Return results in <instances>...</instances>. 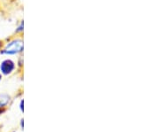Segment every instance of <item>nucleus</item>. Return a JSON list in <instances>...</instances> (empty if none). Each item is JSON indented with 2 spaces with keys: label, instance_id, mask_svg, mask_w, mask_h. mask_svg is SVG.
Wrapping results in <instances>:
<instances>
[{
  "label": "nucleus",
  "instance_id": "obj_1",
  "mask_svg": "<svg viewBox=\"0 0 159 132\" xmlns=\"http://www.w3.org/2000/svg\"><path fill=\"white\" fill-rule=\"evenodd\" d=\"M24 52V39L22 35H13L6 41L3 49L0 51L2 56H19Z\"/></svg>",
  "mask_w": 159,
  "mask_h": 132
},
{
  "label": "nucleus",
  "instance_id": "obj_2",
  "mask_svg": "<svg viewBox=\"0 0 159 132\" xmlns=\"http://www.w3.org/2000/svg\"><path fill=\"white\" fill-rule=\"evenodd\" d=\"M17 68L16 62L11 59V58H6L4 59L0 62V73L2 75H11Z\"/></svg>",
  "mask_w": 159,
  "mask_h": 132
},
{
  "label": "nucleus",
  "instance_id": "obj_3",
  "mask_svg": "<svg viewBox=\"0 0 159 132\" xmlns=\"http://www.w3.org/2000/svg\"><path fill=\"white\" fill-rule=\"evenodd\" d=\"M10 96L7 94H1L0 95V108L5 107L7 104L10 102Z\"/></svg>",
  "mask_w": 159,
  "mask_h": 132
},
{
  "label": "nucleus",
  "instance_id": "obj_4",
  "mask_svg": "<svg viewBox=\"0 0 159 132\" xmlns=\"http://www.w3.org/2000/svg\"><path fill=\"white\" fill-rule=\"evenodd\" d=\"M23 32H24V20H21L14 30V35H22Z\"/></svg>",
  "mask_w": 159,
  "mask_h": 132
},
{
  "label": "nucleus",
  "instance_id": "obj_5",
  "mask_svg": "<svg viewBox=\"0 0 159 132\" xmlns=\"http://www.w3.org/2000/svg\"><path fill=\"white\" fill-rule=\"evenodd\" d=\"M16 65L19 68H23V66H24V58H23L22 55H19Z\"/></svg>",
  "mask_w": 159,
  "mask_h": 132
},
{
  "label": "nucleus",
  "instance_id": "obj_6",
  "mask_svg": "<svg viewBox=\"0 0 159 132\" xmlns=\"http://www.w3.org/2000/svg\"><path fill=\"white\" fill-rule=\"evenodd\" d=\"M5 43H6V41L3 40V39H0V51L3 49V47L5 45Z\"/></svg>",
  "mask_w": 159,
  "mask_h": 132
},
{
  "label": "nucleus",
  "instance_id": "obj_7",
  "mask_svg": "<svg viewBox=\"0 0 159 132\" xmlns=\"http://www.w3.org/2000/svg\"><path fill=\"white\" fill-rule=\"evenodd\" d=\"M23 106H24V100H21V101H20V110H21V111H22L23 112V109H24V108H23Z\"/></svg>",
  "mask_w": 159,
  "mask_h": 132
},
{
  "label": "nucleus",
  "instance_id": "obj_8",
  "mask_svg": "<svg viewBox=\"0 0 159 132\" xmlns=\"http://www.w3.org/2000/svg\"><path fill=\"white\" fill-rule=\"evenodd\" d=\"M2 80V75H1V73H0V82Z\"/></svg>",
  "mask_w": 159,
  "mask_h": 132
}]
</instances>
